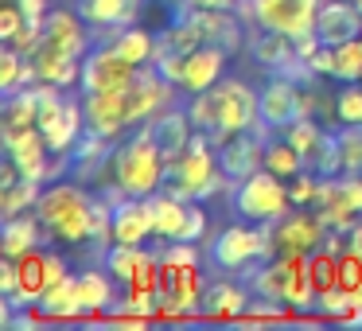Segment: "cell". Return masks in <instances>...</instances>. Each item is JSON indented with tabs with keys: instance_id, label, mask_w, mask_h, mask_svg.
Masks as SVG:
<instances>
[{
	"instance_id": "1",
	"label": "cell",
	"mask_w": 362,
	"mask_h": 331,
	"mask_svg": "<svg viewBox=\"0 0 362 331\" xmlns=\"http://www.w3.org/2000/svg\"><path fill=\"white\" fill-rule=\"evenodd\" d=\"M168 172H172V164L164 160L160 144L152 141L148 125H141V129H133L117 149H113L110 168H105V175L98 183L113 180L125 195L148 199V195H156V191L168 187Z\"/></svg>"
},
{
	"instance_id": "2",
	"label": "cell",
	"mask_w": 362,
	"mask_h": 331,
	"mask_svg": "<svg viewBox=\"0 0 362 331\" xmlns=\"http://www.w3.org/2000/svg\"><path fill=\"white\" fill-rule=\"evenodd\" d=\"M90 203H94V191H86V183L71 180H51L43 183V195L35 203V214L47 226V238L59 245H86L94 238L90 230Z\"/></svg>"
},
{
	"instance_id": "3",
	"label": "cell",
	"mask_w": 362,
	"mask_h": 331,
	"mask_svg": "<svg viewBox=\"0 0 362 331\" xmlns=\"http://www.w3.org/2000/svg\"><path fill=\"white\" fill-rule=\"evenodd\" d=\"M168 191H175L180 199H195V203H211L222 191H234V180L222 172L218 149L211 144V137L203 129H195L187 152L172 164L168 172Z\"/></svg>"
},
{
	"instance_id": "4",
	"label": "cell",
	"mask_w": 362,
	"mask_h": 331,
	"mask_svg": "<svg viewBox=\"0 0 362 331\" xmlns=\"http://www.w3.org/2000/svg\"><path fill=\"white\" fill-rule=\"evenodd\" d=\"M206 257H211V265L218 273L245 277L253 265L276 257L273 222H234V226H222L218 234L206 238Z\"/></svg>"
},
{
	"instance_id": "5",
	"label": "cell",
	"mask_w": 362,
	"mask_h": 331,
	"mask_svg": "<svg viewBox=\"0 0 362 331\" xmlns=\"http://www.w3.org/2000/svg\"><path fill=\"white\" fill-rule=\"evenodd\" d=\"M234 199V211L242 214L245 222H281L284 214L292 211V195H288V180L269 168L253 172L250 180L234 183L230 191Z\"/></svg>"
},
{
	"instance_id": "6",
	"label": "cell",
	"mask_w": 362,
	"mask_h": 331,
	"mask_svg": "<svg viewBox=\"0 0 362 331\" xmlns=\"http://www.w3.org/2000/svg\"><path fill=\"white\" fill-rule=\"evenodd\" d=\"M214 94V129L211 133H245V129L261 125V90H253L245 79L226 74L218 86H211Z\"/></svg>"
},
{
	"instance_id": "7",
	"label": "cell",
	"mask_w": 362,
	"mask_h": 331,
	"mask_svg": "<svg viewBox=\"0 0 362 331\" xmlns=\"http://www.w3.org/2000/svg\"><path fill=\"white\" fill-rule=\"evenodd\" d=\"M141 66H133L113 43H94L86 59H82V82L78 94H110V90H125L136 82Z\"/></svg>"
},
{
	"instance_id": "8",
	"label": "cell",
	"mask_w": 362,
	"mask_h": 331,
	"mask_svg": "<svg viewBox=\"0 0 362 331\" xmlns=\"http://www.w3.org/2000/svg\"><path fill=\"white\" fill-rule=\"evenodd\" d=\"M320 8H323V0H253V28L300 40V35L315 32Z\"/></svg>"
},
{
	"instance_id": "9",
	"label": "cell",
	"mask_w": 362,
	"mask_h": 331,
	"mask_svg": "<svg viewBox=\"0 0 362 331\" xmlns=\"http://www.w3.org/2000/svg\"><path fill=\"white\" fill-rule=\"evenodd\" d=\"M90 43H94V28L82 20L78 8H51L43 16V35L35 51H55V55L86 59Z\"/></svg>"
},
{
	"instance_id": "10",
	"label": "cell",
	"mask_w": 362,
	"mask_h": 331,
	"mask_svg": "<svg viewBox=\"0 0 362 331\" xmlns=\"http://www.w3.org/2000/svg\"><path fill=\"white\" fill-rule=\"evenodd\" d=\"M0 137H4V156L20 168V175L51 183V160H55V152H51V144H47V137H43L40 125H32V129H0Z\"/></svg>"
},
{
	"instance_id": "11",
	"label": "cell",
	"mask_w": 362,
	"mask_h": 331,
	"mask_svg": "<svg viewBox=\"0 0 362 331\" xmlns=\"http://www.w3.org/2000/svg\"><path fill=\"white\" fill-rule=\"evenodd\" d=\"M327 238V226L320 222L315 207H292L281 222H273V242H276V253H312L323 245Z\"/></svg>"
},
{
	"instance_id": "12",
	"label": "cell",
	"mask_w": 362,
	"mask_h": 331,
	"mask_svg": "<svg viewBox=\"0 0 362 331\" xmlns=\"http://www.w3.org/2000/svg\"><path fill=\"white\" fill-rule=\"evenodd\" d=\"M74 8L94 28V43H113L121 28L141 20L144 0H74Z\"/></svg>"
},
{
	"instance_id": "13",
	"label": "cell",
	"mask_w": 362,
	"mask_h": 331,
	"mask_svg": "<svg viewBox=\"0 0 362 331\" xmlns=\"http://www.w3.org/2000/svg\"><path fill=\"white\" fill-rule=\"evenodd\" d=\"M74 289H78V300H82V312H86L90 323H102L105 315L113 312V304H117V277L110 273V269H98V265H86L74 273Z\"/></svg>"
},
{
	"instance_id": "14",
	"label": "cell",
	"mask_w": 362,
	"mask_h": 331,
	"mask_svg": "<svg viewBox=\"0 0 362 331\" xmlns=\"http://www.w3.org/2000/svg\"><path fill=\"white\" fill-rule=\"evenodd\" d=\"M86 105V129L117 141L121 133H133L129 129V86L125 90H110V94H82Z\"/></svg>"
},
{
	"instance_id": "15",
	"label": "cell",
	"mask_w": 362,
	"mask_h": 331,
	"mask_svg": "<svg viewBox=\"0 0 362 331\" xmlns=\"http://www.w3.org/2000/svg\"><path fill=\"white\" fill-rule=\"evenodd\" d=\"M226 63L230 55L218 47V43H203V47L187 51V66H183V79H180V94H203V90L218 86L226 79Z\"/></svg>"
},
{
	"instance_id": "16",
	"label": "cell",
	"mask_w": 362,
	"mask_h": 331,
	"mask_svg": "<svg viewBox=\"0 0 362 331\" xmlns=\"http://www.w3.org/2000/svg\"><path fill=\"white\" fill-rule=\"evenodd\" d=\"M148 125V133H152V141L160 144V152H164V160L168 164H175V160L187 152V144H191V137H195V125H191V117H187V105H168V110H160L152 121H144Z\"/></svg>"
},
{
	"instance_id": "17",
	"label": "cell",
	"mask_w": 362,
	"mask_h": 331,
	"mask_svg": "<svg viewBox=\"0 0 362 331\" xmlns=\"http://www.w3.org/2000/svg\"><path fill=\"white\" fill-rule=\"evenodd\" d=\"M296 117H300V82L284 79V74H273V79L261 86V121L281 133V129L292 125Z\"/></svg>"
},
{
	"instance_id": "18",
	"label": "cell",
	"mask_w": 362,
	"mask_h": 331,
	"mask_svg": "<svg viewBox=\"0 0 362 331\" xmlns=\"http://www.w3.org/2000/svg\"><path fill=\"white\" fill-rule=\"evenodd\" d=\"M250 296H253L250 284L230 281V273H222L218 281L206 284V292H203V308H199V315H206V320H222V323L242 320L245 308H250Z\"/></svg>"
},
{
	"instance_id": "19",
	"label": "cell",
	"mask_w": 362,
	"mask_h": 331,
	"mask_svg": "<svg viewBox=\"0 0 362 331\" xmlns=\"http://www.w3.org/2000/svg\"><path fill=\"white\" fill-rule=\"evenodd\" d=\"M152 234H156V222H152V203L148 199L125 195L121 203H113V242L148 245Z\"/></svg>"
},
{
	"instance_id": "20",
	"label": "cell",
	"mask_w": 362,
	"mask_h": 331,
	"mask_svg": "<svg viewBox=\"0 0 362 331\" xmlns=\"http://www.w3.org/2000/svg\"><path fill=\"white\" fill-rule=\"evenodd\" d=\"M315 35H320L327 47H339V43H346V40H358L362 35V8L354 4V0H323Z\"/></svg>"
},
{
	"instance_id": "21",
	"label": "cell",
	"mask_w": 362,
	"mask_h": 331,
	"mask_svg": "<svg viewBox=\"0 0 362 331\" xmlns=\"http://www.w3.org/2000/svg\"><path fill=\"white\" fill-rule=\"evenodd\" d=\"M113 149H117V141L86 129V137H82V141L74 144V152H71V175L78 183H98L105 175V168H110Z\"/></svg>"
},
{
	"instance_id": "22",
	"label": "cell",
	"mask_w": 362,
	"mask_h": 331,
	"mask_svg": "<svg viewBox=\"0 0 362 331\" xmlns=\"http://www.w3.org/2000/svg\"><path fill=\"white\" fill-rule=\"evenodd\" d=\"M40 242H51V238L35 211L4 219V226H0V257H24L28 250H40Z\"/></svg>"
},
{
	"instance_id": "23",
	"label": "cell",
	"mask_w": 362,
	"mask_h": 331,
	"mask_svg": "<svg viewBox=\"0 0 362 331\" xmlns=\"http://www.w3.org/2000/svg\"><path fill=\"white\" fill-rule=\"evenodd\" d=\"M16 296H8L16 308H35L40 296L47 292V253L43 250H28L24 257H16Z\"/></svg>"
},
{
	"instance_id": "24",
	"label": "cell",
	"mask_w": 362,
	"mask_h": 331,
	"mask_svg": "<svg viewBox=\"0 0 362 331\" xmlns=\"http://www.w3.org/2000/svg\"><path fill=\"white\" fill-rule=\"evenodd\" d=\"M206 273H203V261L199 265H164V292H172L191 315H199L203 308V292H206Z\"/></svg>"
},
{
	"instance_id": "25",
	"label": "cell",
	"mask_w": 362,
	"mask_h": 331,
	"mask_svg": "<svg viewBox=\"0 0 362 331\" xmlns=\"http://www.w3.org/2000/svg\"><path fill=\"white\" fill-rule=\"evenodd\" d=\"M152 203V222H156V238L160 242H180L183 226H187V214H191V199H180L175 191H156L148 195Z\"/></svg>"
},
{
	"instance_id": "26",
	"label": "cell",
	"mask_w": 362,
	"mask_h": 331,
	"mask_svg": "<svg viewBox=\"0 0 362 331\" xmlns=\"http://www.w3.org/2000/svg\"><path fill=\"white\" fill-rule=\"evenodd\" d=\"M250 51L257 59V66H265L269 74H284L292 63H296V40L281 32H265V28H253V40H250Z\"/></svg>"
},
{
	"instance_id": "27",
	"label": "cell",
	"mask_w": 362,
	"mask_h": 331,
	"mask_svg": "<svg viewBox=\"0 0 362 331\" xmlns=\"http://www.w3.org/2000/svg\"><path fill=\"white\" fill-rule=\"evenodd\" d=\"M40 308L47 315V323H71V320H86L82 312V300H78V289H74V273H66L63 281L47 284V292L40 296Z\"/></svg>"
},
{
	"instance_id": "28",
	"label": "cell",
	"mask_w": 362,
	"mask_h": 331,
	"mask_svg": "<svg viewBox=\"0 0 362 331\" xmlns=\"http://www.w3.org/2000/svg\"><path fill=\"white\" fill-rule=\"evenodd\" d=\"M32 63H35V71H40V82H51V86H63V90H78L82 59L55 55V51H35Z\"/></svg>"
},
{
	"instance_id": "29",
	"label": "cell",
	"mask_w": 362,
	"mask_h": 331,
	"mask_svg": "<svg viewBox=\"0 0 362 331\" xmlns=\"http://www.w3.org/2000/svg\"><path fill=\"white\" fill-rule=\"evenodd\" d=\"M113 47H117L133 66H152L156 63V35H152L148 28H141V24L121 28V32L113 35Z\"/></svg>"
},
{
	"instance_id": "30",
	"label": "cell",
	"mask_w": 362,
	"mask_h": 331,
	"mask_svg": "<svg viewBox=\"0 0 362 331\" xmlns=\"http://www.w3.org/2000/svg\"><path fill=\"white\" fill-rule=\"evenodd\" d=\"M148 245H125V242H110V250L102 253V265L110 269L113 277H117V284L125 289L129 281L136 277V269L144 265V257H148Z\"/></svg>"
},
{
	"instance_id": "31",
	"label": "cell",
	"mask_w": 362,
	"mask_h": 331,
	"mask_svg": "<svg viewBox=\"0 0 362 331\" xmlns=\"http://www.w3.org/2000/svg\"><path fill=\"white\" fill-rule=\"evenodd\" d=\"M40 195H43V183H40V180H28V175H20L16 183L0 187V219H16V214L35 211Z\"/></svg>"
},
{
	"instance_id": "32",
	"label": "cell",
	"mask_w": 362,
	"mask_h": 331,
	"mask_svg": "<svg viewBox=\"0 0 362 331\" xmlns=\"http://www.w3.org/2000/svg\"><path fill=\"white\" fill-rule=\"evenodd\" d=\"M265 168H269V172H276V175H284V180H292V175H300L308 168V160H304V152L292 149V144L276 133L273 141L265 144Z\"/></svg>"
},
{
	"instance_id": "33",
	"label": "cell",
	"mask_w": 362,
	"mask_h": 331,
	"mask_svg": "<svg viewBox=\"0 0 362 331\" xmlns=\"http://www.w3.org/2000/svg\"><path fill=\"white\" fill-rule=\"evenodd\" d=\"M281 137L292 144V149L304 152V160H312V156H315V149L323 144V137H327V125H323L320 117H296L292 125H284V129H281Z\"/></svg>"
},
{
	"instance_id": "34",
	"label": "cell",
	"mask_w": 362,
	"mask_h": 331,
	"mask_svg": "<svg viewBox=\"0 0 362 331\" xmlns=\"http://www.w3.org/2000/svg\"><path fill=\"white\" fill-rule=\"evenodd\" d=\"M331 79L335 82H358L362 79V35L331 47Z\"/></svg>"
},
{
	"instance_id": "35",
	"label": "cell",
	"mask_w": 362,
	"mask_h": 331,
	"mask_svg": "<svg viewBox=\"0 0 362 331\" xmlns=\"http://www.w3.org/2000/svg\"><path fill=\"white\" fill-rule=\"evenodd\" d=\"M335 121L339 125H362V82H343L335 90Z\"/></svg>"
},
{
	"instance_id": "36",
	"label": "cell",
	"mask_w": 362,
	"mask_h": 331,
	"mask_svg": "<svg viewBox=\"0 0 362 331\" xmlns=\"http://www.w3.org/2000/svg\"><path fill=\"white\" fill-rule=\"evenodd\" d=\"M24 63H28L24 51H16L12 43H4V51H0V90H4V94L24 90Z\"/></svg>"
},
{
	"instance_id": "37",
	"label": "cell",
	"mask_w": 362,
	"mask_h": 331,
	"mask_svg": "<svg viewBox=\"0 0 362 331\" xmlns=\"http://www.w3.org/2000/svg\"><path fill=\"white\" fill-rule=\"evenodd\" d=\"M354 304H358V300H354V292H346V289H327V292L315 296V312H320L323 320H335V323H343Z\"/></svg>"
},
{
	"instance_id": "38",
	"label": "cell",
	"mask_w": 362,
	"mask_h": 331,
	"mask_svg": "<svg viewBox=\"0 0 362 331\" xmlns=\"http://www.w3.org/2000/svg\"><path fill=\"white\" fill-rule=\"evenodd\" d=\"M339 149H343V172H362V125H339Z\"/></svg>"
},
{
	"instance_id": "39",
	"label": "cell",
	"mask_w": 362,
	"mask_h": 331,
	"mask_svg": "<svg viewBox=\"0 0 362 331\" xmlns=\"http://www.w3.org/2000/svg\"><path fill=\"white\" fill-rule=\"evenodd\" d=\"M288 195H292V207H315V195H320V175L312 168H304L300 175L288 180Z\"/></svg>"
},
{
	"instance_id": "40",
	"label": "cell",
	"mask_w": 362,
	"mask_h": 331,
	"mask_svg": "<svg viewBox=\"0 0 362 331\" xmlns=\"http://www.w3.org/2000/svg\"><path fill=\"white\" fill-rule=\"evenodd\" d=\"M160 261L164 265H199L203 261V242H164Z\"/></svg>"
},
{
	"instance_id": "41",
	"label": "cell",
	"mask_w": 362,
	"mask_h": 331,
	"mask_svg": "<svg viewBox=\"0 0 362 331\" xmlns=\"http://www.w3.org/2000/svg\"><path fill=\"white\" fill-rule=\"evenodd\" d=\"M339 284H343L346 292H358L362 289V253L351 250V245H346L343 257H339Z\"/></svg>"
},
{
	"instance_id": "42",
	"label": "cell",
	"mask_w": 362,
	"mask_h": 331,
	"mask_svg": "<svg viewBox=\"0 0 362 331\" xmlns=\"http://www.w3.org/2000/svg\"><path fill=\"white\" fill-rule=\"evenodd\" d=\"M28 24V16H24V8H20L16 0H8L4 8H0V43H12L16 40V32Z\"/></svg>"
},
{
	"instance_id": "43",
	"label": "cell",
	"mask_w": 362,
	"mask_h": 331,
	"mask_svg": "<svg viewBox=\"0 0 362 331\" xmlns=\"http://www.w3.org/2000/svg\"><path fill=\"white\" fill-rule=\"evenodd\" d=\"M16 257H0V296H16Z\"/></svg>"
},
{
	"instance_id": "44",
	"label": "cell",
	"mask_w": 362,
	"mask_h": 331,
	"mask_svg": "<svg viewBox=\"0 0 362 331\" xmlns=\"http://www.w3.org/2000/svg\"><path fill=\"white\" fill-rule=\"evenodd\" d=\"M47 253V281L55 284V281H63L66 273H71V261L63 257V250H43Z\"/></svg>"
},
{
	"instance_id": "45",
	"label": "cell",
	"mask_w": 362,
	"mask_h": 331,
	"mask_svg": "<svg viewBox=\"0 0 362 331\" xmlns=\"http://www.w3.org/2000/svg\"><path fill=\"white\" fill-rule=\"evenodd\" d=\"M20 8H24V16H28V24H43V16H47V0H16Z\"/></svg>"
},
{
	"instance_id": "46",
	"label": "cell",
	"mask_w": 362,
	"mask_h": 331,
	"mask_svg": "<svg viewBox=\"0 0 362 331\" xmlns=\"http://www.w3.org/2000/svg\"><path fill=\"white\" fill-rule=\"evenodd\" d=\"M195 8H238V0H191Z\"/></svg>"
},
{
	"instance_id": "47",
	"label": "cell",
	"mask_w": 362,
	"mask_h": 331,
	"mask_svg": "<svg viewBox=\"0 0 362 331\" xmlns=\"http://www.w3.org/2000/svg\"><path fill=\"white\" fill-rule=\"evenodd\" d=\"M354 4H358V8H362V0H354Z\"/></svg>"
},
{
	"instance_id": "48",
	"label": "cell",
	"mask_w": 362,
	"mask_h": 331,
	"mask_svg": "<svg viewBox=\"0 0 362 331\" xmlns=\"http://www.w3.org/2000/svg\"><path fill=\"white\" fill-rule=\"evenodd\" d=\"M358 82H362V79H358Z\"/></svg>"
}]
</instances>
